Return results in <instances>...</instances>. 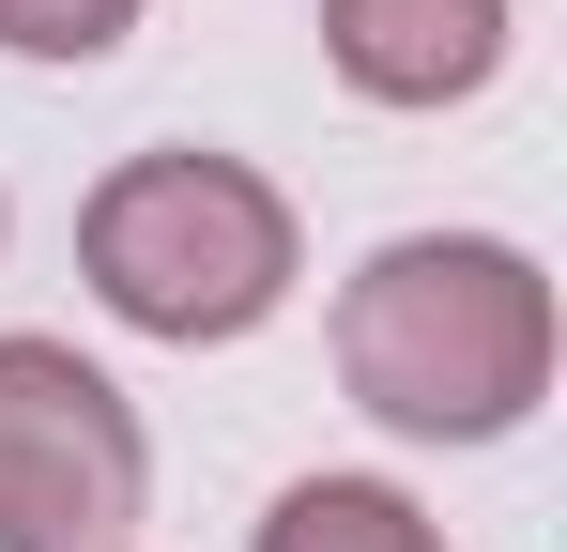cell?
I'll return each mask as SVG.
<instances>
[{
  "instance_id": "3",
  "label": "cell",
  "mask_w": 567,
  "mask_h": 552,
  "mask_svg": "<svg viewBox=\"0 0 567 552\" xmlns=\"http://www.w3.org/2000/svg\"><path fill=\"white\" fill-rule=\"evenodd\" d=\"M154 491L123 384L62 338H0V552H107Z\"/></svg>"
},
{
  "instance_id": "2",
  "label": "cell",
  "mask_w": 567,
  "mask_h": 552,
  "mask_svg": "<svg viewBox=\"0 0 567 552\" xmlns=\"http://www.w3.org/2000/svg\"><path fill=\"white\" fill-rule=\"evenodd\" d=\"M78 276L138 338H246L291 307V200L246 154H123L78 200Z\"/></svg>"
},
{
  "instance_id": "1",
  "label": "cell",
  "mask_w": 567,
  "mask_h": 552,
  "mask_svg": "<svg viewBox=\"0 0 567 552\" xmlns=\"http://www.w3.org/2000/svg\"><path fill=\"white\" fill-rule=\"evenodd\" d=\"M338 384L414 446H491L553 399V276L491 231H414L338 292Z\"/></svg>"
},
{
  "instance_id": "4",
  "label": "cell",
  "mask_w": 567,
  "mask_h": 552,
  "mask_svg": "<svg viewBox=\"0 0 567 552\" xmlns=\"http://www.w3.org/2000/svg\"><path fill=\"white\" fill-rule=\"evenodd\" d=\"M322 62L369 108H461L506 62V0H322Z\"/></svg>"
},
{
  "instance_id": "5",
  "label": "cell",
  "mask_w": 567,
  "mask_h": 552,
  "mask_svg": "<svg viewBox=\"0 0 567 552\" xmlns=\"http://www.w3.org/2000/svg\"><path fill=\"white\" fill-rule=\"evenodd\" d=\"M261 552H445V538H430V507L383 491V476H307V491H277Z\"/></svg>"
},
{
  "instance_id": "6",
  "label": "cell",
  "mask_w": 567,
  "mask_h": 552,
  "mask_svg": "<svg viewBox=\"0 0 567 552\" xmlns=\"http://www.w3.org/2000/svg\"><path fill=\"white\" fill-rule=\"evenodd\" d=\"M138 31V0H0V47L16 62H107Z\"/></svg>"
}]
</instances>
